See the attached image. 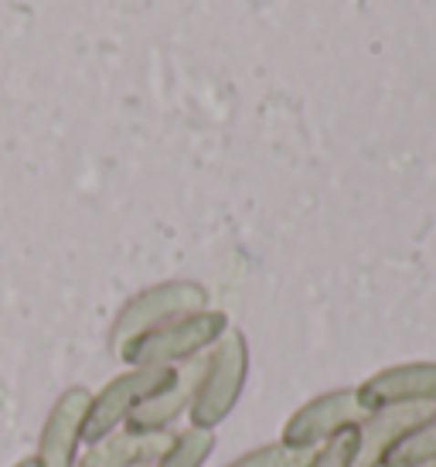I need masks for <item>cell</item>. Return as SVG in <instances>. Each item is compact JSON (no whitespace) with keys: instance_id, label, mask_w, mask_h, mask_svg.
Instances as JSON below:
<instances>
[{"instance_id":"obj_1","label":"cell","mask_w":436,"mask_h":467,"mask_svg":"<svg viewBox=\"0 0 436 467\" xmlns=\"http://www.w3.org/2000/svg\"><path fill=\"white\" fill-rule=\"evenodd\" d=\"M229 331V317L222 311H194L174 317L167 325L147 327L140 335L116 345L127 368H181L215 348V341Z\"/></svg>"},{"instance_id":"obj_2","label":"cell","mask_w":436,"mask_h":467,"mask_svg":"<svg viewBox=\"0 0 436 467\" xmlns=\"http://www.w3.org/2000/svg\"><path fill=\"white\" fill-rule=\"evenodd\" d=\"M245 379H249V345L243 331L229 327L215 341V348L202 358V372H198L192 410H188V427L215 433L218 423H225L235 402L243 400Z\"/></svg>"},{"instance_id":"obj_3","label":"cell","mask_w":436,"mask_h":467,"mask_svg":"<svg viewBox=\"0 0 436 467\" xmlns=\"http://www.w3.org/2000/svg\"><path fill=\"white\" fill-rule=\"evenodd\" d=\"M178 368H127L109 379L103 389L89 396L86 423H82V447L99 443L103 437L123 430L130 416L140 410L154 392H161L174 379Z\"/></svg>"},{"instance_id":"obj_4","label":"cell","mask_w":436,"mask_h":467,"mask_svg":"<svg viewBox=\"0 0 436 467\" xmlns=\"http://www.w3.org/2000/svg\"><path fill=\"white\" fill-rule=\"evenodd\" d=\"M205 307H208V294L202 284H192V280L157 284L123 304V311L116 314V321H113V341L123 345L127 337L140 335L147 327L167 325V321H174V317L205 311Z\"/></svg>"},{"instance_id":"obj_5","label":"cell","mask_w":436,"mask_h":467,"mask_svg":"<svg viewBox=\"0 0 436 467\" xmlns=\"http://www.w3.org/2000/svg\"><path fill=\"white\" fill-rule=\"evenodd\" d=\"M361 416L365 413H361V406H358L355 386L327 389L286 416V423H283V430H280V443L290 447V451L310 454L314 447H321V443L327 441V437H334L337 430L358 423Z\"/></svg>"},{"instance_id":"obj_6","label":"cell","mask_w":436,"mask_h":467,"mask_svg":"<svg viewBox=\"0 0 436 467\" xmlns=\"http://www.w3.org/2000/svg\"><path fill=\"white\" fill-rule=\"evenodd\" d=\"M355 396L361 413L396 410V406L436 410V362H406L382 368L355 386Z\"/></svg>"},{"instance_id":"obj_7","label":"cell","mask_w":436,"mask_h":467,"mask_svg":"<svg viewBox=\"0 0 436 467\" xmlns=\"http://www.w3.org/2000/svg\"><path fill=\"white\" fill-rule=\"evenodd\" d=\"M89 396L92 392L86 386H72L52 402V410L41 423L38 447L31 454L38 467H76L82 454V423H86Z\"/></svg>"},{"instance_id":"obj_8","label":"cell","mask_w":436,"mask_h":467,"mask_svg":"<svg viewBox=\"0 0 436 467\" xmlns=\"http://www.w3.org/2000/svg\"><path fill=\"white\" fill-rule=\"evenodd\" d=\"M202 358L181 365L178 372H174V379L143 402L140 410L123 423V430L127 433H140V437H171L178 430L181 420L188 416V410H192V396H194L198 372H202Z\"/></svg>"},{"instance_id":"obj_9","label":"cell","mask_w":436,"mask_h":467,"mask_svg":"<svg viewBox=\"0 0 436 467\" xmlns=\"http://www.w3.org/2000/svg\"><path fill=\"white\" fill-rule=\"evenodd\" d=\"M164 441L167 437H140V433L116 430L99 443H89L78 454L76 467H151L164 451Z\"/></svg>"},{"instance_id":"obj_10","label":"cell","mask_w":436,"mask_h":467,"mask_svg":"<svg viewBox=\"0 0 436 467\" xmlns=\"http://www.w3.org/2000/svg\"><path fill=\"white\" fill-rule=\"evenodd\" d=\"M436 464V410L412 423L406 433L385 447L375 467H426Z\"/></svg>"},{"instance_id":"obj_11","label":"cell","mask_w":436,"mask_h":467,"mask_svg":"<svg viewBox=\"0 0 436 467\" xmlns=\"http://www.w3.org/2000/svg\"><path fill=\"white\" fill-rule=\"evenodd\" d=\"M215 451V433L198 427H181L164 441V451L151 467H205Z\"/></svg>"},{"instance_id":"obj_12","label":"cell","mask_w":436,"mask_h":467,"mask_svg":"<svg viewBox=\"0 0 436 467\" xmlns=\"http://www.w3.org/2000/svg\"><path fill=\"white\" fill-rule=\"evenodd\" d=\"M361 461V430L358 423L337 430L334 437L314 447L300 467H358Z\"/></svg>"},{"instance_id":"obj_13","label":"cell","mask_w":436,"mask_h":467,"mask_svg":"<svg viewBox=\"0 0 436 467\" xmlns=\"http://www.w3.org/2000/svg\"><path fill=\"white\" fill-rule=\"evenodd\" d=\"M304 457L307 454L290 451V447H283L280 441H273V443L256 447V451H249V454L235 457V461H229L225 467H300L304 464Z\"/></svg>"},{"instance_id":"obj_14","label":"cell","mask_w":436,"mask_h":467,"mask_svg":"<svg viewBox=\"0 0 436 467\" xmlns=\"http://www.w3.org/2000/svg\"><path fill=\"white\" fill-rule=\"evenodd\" d=\"M11 467H38V461H35V457H21V461L11 464Z\"/></svg>"},{"instance_id":"obj_15","label":"cell","mask_w":436,"mask_h":467,"mask_svg":"<svg viewBox=\"0 0 436 467\" xmlns=\"http://www.w3.org/2000/svg\"><path fill=\"white\" fill-rule=\"evenodd\" d=\"M426 467H436V464H426Z\"/></svg>"}]
</instances>
